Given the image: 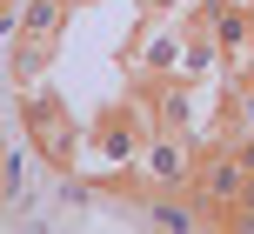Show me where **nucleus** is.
I'll list each match as a JSON object with an SVG mask.
<instances>
[{
    "instance_id": "6e6552de",
    "label": "nucleus",
    "mask_w": 254,
    "mask_h": 234,
    "mask_svg": "<svg viewBox=\"0 0 254 234\" xmlns=\"http://www.w3.org/2000/svg\"><path fill=\"white\" fill-rule=\"evenodd\" d=\"M241 127L254 134V94H241Z\"/></svg>"
},
{
    "instance_id": "0eeeda50",
    "label": "nucleus",
    "mask_w": 254,
    "mask_h": 234,
    "mask_svg": "<svg viewBox=\"0 0 254 234\" xmlns=\"http://www.w3.org/2000/svg\"><path fill=\"white\" fill-rule=\"evenodd\" d=\"M234 154H241V168L254 174V134H248V141H234Z\"/></svg>"
},
{
    "instance_id": "1a4fd4ad",
    "label": "nucleus",
    "mask_w": 254,
    "mask_h": 234,
    "mask_svg": "<svg viewBox=\"0 0 254 234\" xmlns=\"http://www.w3.org/2000/svg\"><path fill=\"white\" fill-rule=\"evenodd\" d=\"M234 7H254V0H234Z\"/></svg>"
},
{
    "instance_id": "7ed1b4c3",
    "label": "nucleus",
    "mask_w": 254,
    "mask_h": 234,
    "mask_svg": "<svg viewBox=\"0 0 254 234\" xmlns=\"http://www.w3.org/2000/svg\"><path fill=\"white\" fill-rule=\"evenodd\" d=\"M27 141H34L47 161L74 154V120H67V107L54 101V94H34V101H27Z\"/></svg>"
},
{
    "instance_id": "423d86ee",
    "label": "nucleus",
    "mask_w": 254,
    "mask_h": 234,
    "mask_svg": "<svg viewBox=\"0 0 254 234\" xmlns=\"http://www.w3.org/2000/svg\"><path fill=\"white\" fill-rule=\"evenodd\" d=\"M154 221H161V228H188V208H181V201H161V208H154Z\"/></svg>"
},
{
    "instance_id": "39448f33",
    "label": "nucleus",
    "mask_w": 254,
    "mask_h": 234,
    "mask_svg": "<svg viewBox=\"0 0 254 234\" xmlns=\"http://www.w3.org/2000/svg\"><path fill=\"white\" fill-rule=\"evenodd\" d=\"M174 34H161V40H147V67H161V74H167V67H174Z\"/></svg>"
},
{
    "instance_id": "20e7f679",
    "label": "nucleus",
    "mask_w": 254,
    "mask_h": 234,
    "mask_svg": "<svg viewBox=\"0 0 254 234\" xmlns=\"http://www.w3.org/2000/svg\"><path fill=\"white\" fill-rule=\"evenodd\" d=\"M61 13H67V0H27V7H20V34L54 40V34H61Z\"/></svg>"
},
{
    "instance_id": "f257e3e1",
    "label": "nucleus",
    "mask_w": 254,
    "mask_h": 234,
    "mask_svg": "<svg viewBox=\"0 0 254 234\" xmlns=\"http://www.w3.org/2000/svg\"><path fill=\"white\" fill-rule=\"evenodd\" d=\"M134 161H140V174H147L154 187H194V147L181 141L174 127H154Z\"/></svg>"
},
{
    "instance_id": "f03ea898",
    "label": "nucleus",
    "mask_w": 254,
    "mask_h": 234,
    "mask_svg": "<svg viewBox=\"0 0 254 234\" xmlns=\"http://www.w3.org/2000/svg\"><path fill=\"white\" fill-rule=\"evenodd\" d=\"M194 194H201V208H241L254 194V174L241 168V154H207L201 168H194Z\"/></svg>"
}]
</instances>
